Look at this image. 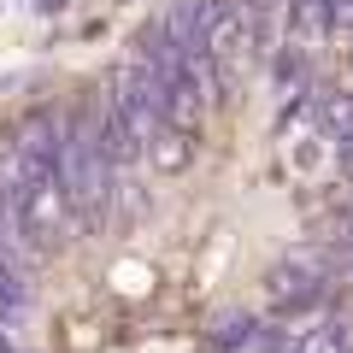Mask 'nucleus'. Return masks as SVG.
I'll list each match as a JSON object with an SVG mask.
<instances>
[{
	"label": "nucleus",
	"instance_id": "1",
	"mask_svg": "<svg viewBox=\"0 0 353 353\" xmlns=\"http://www.w3.org/2000/svg\"><path fill=\"white\" fill-rule=\"evenodd\" d=\"M312 124L324 130L336 148H341V141H353V94H347V88H336V83H324V88L312 83Z\"/></svg>",
	"mask_w": 353,
	"mask_h": 353
},
{
	"label": "nucleus",
	"instance_id": "2",
	"mask_svg": "<svg viewBox=\"0 0 353 353\" xmlns=\"http://www.w3.org/2000/svg\"><path fill=\"white\" fill-rule=\"evenodd\" d=\"M289 30H294L301 48L324 41L330 30H336V0H289Z\"/></svg>",
	"mask_w": 353,
	"mask_h": 353
},
{
	"label": "nucleus",
	"instance_id": "3",
	"mask_svg": "<svg viewBox=\"0 0 353 353\" xmlns=\"http://www.w3.org/2000/svg\"><path fill=\"white\" fill-rule=\"evenodd\" d=\"M141 153L153 159V171H183V165H189V130L165 124V130H159V136H153Z\"/></svg>",
	"mask_w": 353,
	"mask_h": 353
}]
</instances>
